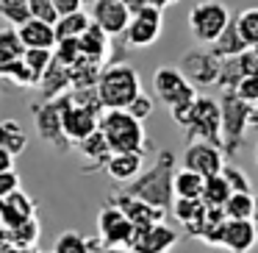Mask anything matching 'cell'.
<instances>
[{
	"label": "cell",
	"instance_id": "obj_1",
	"mask_svg": "<svg viewBox=\"0 0 258 253\" xmlns=\"http://www.w3.org/2000/svg\"><path fill=\"white\" fill-rule=\"evenodd\" d=\"M175 173H178V159H175L172 150H158L153 164L147 170H142V175L136 181H131L128 186H122L128 195H136L142 200H147L150 206L161 209H172V200H175V189H172V181H175Z\"/></svg>",
	"mask_w": 258,
	"mask_h": 253
},
{
	"label": "cell",
	"instance_id": "obj_2",
	"mask_svg": "<svg viewBox=\"0 0 258 253\" xmlns=\"http://www.w3.org/2000/svg\"><path fill=\"white\" fill-rule=\"evenodd\" d=\"M172 120L186 131V142H211V145L222 147V112H219V100L206 95H197L189 106L175 109Z\"/></svg>",
	"mask_w": 258,
	"mask_h": 253
},
{
	"label": "cell",
	"instance_id": "obj_3",
	"mask_svg": "<svg viewBox=\"0 0 258 253\" xmlns=\"http://www.w3.org/2000/svg\"><path fill=\"white\" fill-rule=\"evenodd\" d=\"M100 134L106 136L111 153H142L145 156L150 139L145 134V123L125 109H108L100 117Z\"/></svg>",
	"mask_w": 258,
	"mask_h": 253
},
{
	"label": "cell",
	"instance_id": "obj_4",
	"mask_svg": "<svg viewBox=\"0 0 258 253\" xmlns=\"http://www.w3.org/2000/svg\"><path fill=\"white\" fill-rule=\"evenodd\" d=\"M142 95V78L131 64L111 62L100 70L97 78V97L103 109H128L136 97Z\"/></svg>",
	"mask_w": 258,
	"mask_h": 253
},
{
	"label": "cell",
	"instance_id": "obj_5",
	"mask_svg": "<svg viewBox=\"0 0 258 253\" xmlns=\"http://www.w3.org/2000/svg\"><path fill=\"white\" fill-rule=\"evenodd\" d=\"M67 106H70V95L53 97V100H42V103H34V106H31L39 139L58 153L73 150V142L64 134V112H67Z\"/></svg>",
	"mask_w": 258,
	"mask_h": 253
},
{
	"label": "cell",
	"instance_id": "obj_6",
	"mask_svg": "<svg viewBox=\"0 0 258 253\" xmlns=\"http://www.w3.org/2000/svg\"><path fill=\"white\" fill-rule=\"evenodd\" d=\"M219 112H222V150L236 156L250 128L252 106L241 100L236 92H219Z\"/></svg>",
	"mask_w": 258,
	"mask_h": 253
},
{
	"label": "cell",
	"instance_id": "obj_7",
	"mask_svg": "<svg viewBox=\"0 0 258 253\" xmlns=\"http://www.w3.org/2000/svg\"><path fill=\"white\" fill-rule=\"evenodd\" d=\"M230 20H233V14L228 12L225 3H219V0H200L189 12V31L197 42L214 45L219 39V34L228 28Z\"/></svg>",
	"mask_w": 258,
	"mask_h": 253
},
{
	"label": "cell",
	"instance_id": "obj_8",
	"mask_svg": "<svg viewBox=\"0 0 258 253\" xmlns=\"http://www.w3.org/2000/svg\"><path fill=\"white\" fill-rule=\"evenodd\" d=\"M153 92L169 112L189 106L197 97V86L189 84V78L178 67H158L153 73Z\"/></svg>",
	"mask_w": 258,
	"mask_h": 253
},
{
	"label": "cell",
	"instance_id": "obj_9",
	"mask_svg": "<svg viewBox=\"0 0 258 253\" xmlns=\"http://www.w3.org/2000/svg\"><path fill=\"white\" fill-rule=\"evenodd\" d=\"M134 223L114 203H106L97 212V236H100L103 250H128L131 242H134Z\"/></svg>",
	"mask_w": 258,
	"mask_h": 253
},
{
	"label": "cell",
	"instance_id": "obj_10",
	"mask_svg": "<svg viewBox=\"0 0 258 253\" xmlns=\"http://www.w3.org/2000/svg\"><path fill=\"white\" fill-rule=\"evenodd\" d=\"M178 70L189 78V84L195 86H211L219 81V70H222V59H217L211 53V47H195V50L180 56Z\"/></svg>",
	"mask_w": 258,
	"mask_h": 253
},
{
	"label": "cell",
	"instance_id": "obj_11",
	"mask_svg": "<svg viewBox=\"0 0 258 253\" xmlns=\"http://www.w3.org/2000/svg\"><path fill=\"white\" fill-rule=\"evenodd\" d=\"M161 28H164V12L156 6H147L131 17L128 31H125L122 39L128 47H150L158 42Z\"/></svg>",
	"mask_w": 258,
	"mask_h": 253
},
{
	"label": "cell",
	"instance_id": "obj_12",
	"mask_svg": "<svg viewBox=\"0 0 258 253\" xmlns=\"http://www.w3.org/2000/svg\"><path fill=\"white\" fill-rule=\"evenodd\" d=\"M183 167L186 170H195L200 173L203 178H211V175H219L225 167V150L211 142H186V150H183Z\"/></svg>",
	"mask_w": 258,
	"mask_h": 253
},
{
	"label": "cell",
	"instance_id": "obj_13",
	"mask_svg": "<svg viewBox=\"0 0 258 253\" xmlns=\"http://www.w3.org/2000/svg\"><path fill=\"white\" fill-rule=\"evenodd\" d=\"M89 17L108 36H125L128 23H131V12L122 0H92Z\"/></svg>",
	"mask_w": 258,
	"mask_h": 253
},
{
	"label": "cell",
	"instance_id": "obj_14",
	"mask_svg": "<svg viewBox=\"0 0 258 253\" xmlns=\"http://www.w3.org/2000/svg\"><path fill=\"white\" fill-rule=\"evenodd\" d=\"M108 203H114V206L134 223V228H147V225L164 223V217H167V212L150 206L147 200H142V197H136V195H128L125 189L114 192V195L108 197Z\"/></svg>",
	"mask_w": 258,
	"mask_h": 253
},
{
	"label": "cell",
	"instance_id": "obj_15",
	"mask_svg": "<svg viewBox=\"0 0 258 253\" xmlns=\"http://www.w3.org/2000/svg\"><path fill=\"white\" fill-rule=\"evenodd\" d=\"M180 234L175 228H169L167 223H156L147 225V228H136L134 242H131L128 250L134 253H169L178 245Z\"/></svg>",
	"mask_w": 258,
	"mask_h": 253
},
{
	"label": "cell",
	"instance_id": "obj_16",
	"mask_svg": "<svg viewBox=\"0 0 258 253\" xmlns=\"http://www.w3.org/2000/svg\"><path fill=\"white\" fill-rule=\"evenodd\" d=\"M100 117H103V112L78 106V103H73V97H70V106H67V112H64V134L73 142V147L100 128Z\"/></svg>",
	"mask_w": 258,
	"mask_h": 253
},
{
	"label": "cell",
	"instance_id": "obj_17",
	"mask_svg": "<svg viewBox=\"0 0 258 253\" xmlns=\"http://www.w3.org/2000/svg\"><path fill=\"white\" fill-rule=\"evenodd\" d=\"M36 220V203L31 200V195H25L23 189H17L14 195H9L0 206V225L6 231H14L20 225Z\"/></svg>",
	"mask_w": 258,
	"mask_h": 253
},
{
	"label": "cell",
	"instance_id": "obj_18",
	"mask_svg": "<svg viewBox=\"0 0 258 253\" xmlns=\"http://www.w3.org/2000/svg\"><path fill=\"white\" fill-rule=\"evenodd\" d=\"M258 245V225L252 220H228L222 234V247L230 253H250Z\"/></svg>",
	"mask_w": 258,
	"mask_h": 253
},
{
	"label": "cell",
	"instance_id": "obj_19",
	"mask_svg": "<svg viewBox=\"0 0 258 253\" xmlns=\"http://www.w3.org/2000/svg\"><path fill=\"white\" fill-rule=\"evenodd\" d=\"M172 214L183 231L189 236H200V228H203V220L208 214V206L203 203V197H175L172 200Z\"/></svg>",
	"mask_w": 258,
	"mask_h": 253
},
{
	"label": "cell",
	"instance_id": "obj_20",
	"mask_svg": "<svg viewBox=\"0 0 258 253\" xmlns=\"http://www.w3.org/2000/svg\"><path fill=\"white\" fill-rule=\"evenodd\" d=\"M20 39H23V47L25 50H53L56 47V28L45 20H34L31 17L28 23H23L17 28Z\"/></svg>",
	"mask_w": 258,
	"mask_h": 253
},
{
	"label": "cell",
	"instance_id": "obj_21",
	"mask_svg": "<svg viewBox=\"0 0 258 253\" xmlns=\"http://www.w3.org/2000/svg\"><path fill=\"white\" fill-rule=\"evenodd\" d=\"M75 150H78V156L84 159V173H95V170H100V167L106 170L108 159H111V147H108L106 136L100 134V128H97L92 136H86L84 142H78Z\"/></svg>",
	"mask_w": 258,
	"mask_h": 253
},
{
	"label": "cell",
	"instance_id": "obj_22",
	"mask_svg": "<svg viewBox=\"0 0 258 253\" xmlns=\"http://www.w3.org/2000/svg\"><path fill=\"white\" fill-rule=\"evenodd\" d=\"M142 170H145V156L142 153H111V159L106 164L108 178L122 186H128L131 181L139 178Z\"/></svg>",
	"mask_w": 258,
	"mask_h": 253
},
{
	"label": "cell",
	"instance_id": "obj_23",
	"mask_svg": "<svg viewBox=\"0 0 258 253\" xmlns=\"http://www.w3.org/2000/svg\"><path fill=\"white\" fill-rule=\"evenodd\" d=\"M78 45H81V56L89 59V62H95V64L111 62V36L103 28H97L95 23L86 28V34L78 39Z\"/></svg>",
	"mask_w": 258,
	"mask_h": 253
},
{
	"label": "cell",
	"instance_id": "obj_24",
	"mask_svg": "<svg viewBox=\"0 0 258 253\" xmlns=\"http://www.w3.org/2000/svg\"><path fill=\"white\" fill-rule=\"evenodd\" d=\"M36 89L42 92V97H45V100H53V97L70 95V92H73L70 67H64V64H58L56 59H53L50 67H47V73L42 75V81H39V86H36Z\"/></svg>",
	"mask_w": 258,
	"mask_h": 253
},
{
	"label": "cell",
	"instance_id": "obj_25",
	"mask_svg": "<svg viewBox=\"0 0 258 253\" xmlns=\"http://www.w3.org/2000/svg\"><path fill=\"white\" fill-rule=\"evenodd\" d=\"M247 50V42L241 39L239 28H236V20H230L228 28L219 34V39L211 45V53L217 59H233V56H241Z\"/></svg>",
	"mask_w": 258,
	"mask_h": 253
},
{
	"label": "cell",
	"instance_id": "obj_26",
	"mask_svg": "<svg viewBox=\"0 0 258 253\" xmlns=\"http://www.w3.org/2000/svg\"><path fill=\"white\" fill-rule=\"evenodd\" d=\"M0 147L9 150L12 156L28 150V134H25L23 123L17 120H0Z\"/></svg>",
	"mask_w": 258,
	"mask_h": 253
},
{
	"label": "cell",
	"instance_id": "obj_27",
	"mask_svg": "<svg viewBox=\"0 0 258 253\" xmlns=\"http://www.w3.org/2000/svg\"><path fill=\"white\" fill-rule=\"evenodd\" d=\"M100 242H92L81 231H61L53 242V253H95Z\"/></svg>",
	"mask_w": 258,
	"mask_h": 253
},
{
	"label": "cell",
	"instance_id": "obj_28",
	"mask_svg": "<svg viewBox=\"0 0 258 253\" xmlns=\"http://www.w3.org/2000/svg\"><path fill=\"white\" fill-rule=\"evenodd\" d=\"M92 25V17L86 12H75V14H64L56 20V39H81L86 34V28Z\"/></svg>",
	"mask_w": 258,
	"mask_h": 253
},
{
	"label": "cell",
	"instance_id": "obj_29",
	"mask_svg": "<svg viewBox=\"0 0 258 253\" xmlns=\"http://www.w3.org/2000/svg\"><path fill=\"white\" fill-rule=\"evenodd\" d=\"M25 56L23 39H20L17 28H0V73L9 67V64L20 62Z\"/></svg>",
	"mask_w": 258,
	"mask_h": 253
},
{
	"label": "cell",
	"instance_id": "obj_30",
	"mask_svg": "<svg viewBox=\"0 0 258 253\" xmlns=\"http://www.w3.org/2000/svg\"><path fill=\"white\" fill-rule=\"evenodd\" d=\"M172 189H175V197H203V189H206V178L195 170H186L180 167L175 173V181H172Z\"/></svg>",
	"mask_w": 258,
	"mask_h": 253
},
{
	"label": "cell",
	"instance_id": "obj_31",
	"mask_svg": "<svg viewBox=\"0 0 258 253\" xmlns=\"http://www.w3.org/2000/svg\"><path fill=\"white\" fill-rule=\"evenodd\" d=\"M225 217L222 209H208L206 220H203V228H200V236L197 239L206 242V245H214V247H222V234H225Z\"/></svg>",
	"mask_w": 258,
	"mask_h": 253
},
{
	"label": "cell",
	"instance_id": "obj_32",
	"mask_svg": "<svg viewBox=\"0 0 258 253\" xmlns=\"http://www.w3.org/2000/svg\"><path fill=\"white\" fill-rule=\"evenodd\" d=\"M230 195H233V189H230L228 181L222 178V173H219V175H211V178H206V189H203V203H206L208 209H222L225 203L230 200Z\"/></svg>",
	"mask_w": 258,
	"mask_h": 253
},
{
	"label": "cell",
	"instance_id": "obj_33",
	"mask_svg": "<svg viewBox=\"0 0 258 253\" xmlns=\"http://www.w3.org/2000/svg\"><path fill=\"white\" fill-rule=\"evenodd\" d=\"M252 209H255V195H244V192H233L230 200L222 206L228 220H252Z\"/></svg>",
	"mask_w": 258,
	"mask_h": 253
},
{
	"label": "cell",
	"instance_id": "obj_34",
	"mask_svg": "<svg viewBox=\"0 0 258 253\" xmlns=\"http://www.w3.org/2000/svg\"><path fill=\"white\" fill-rule=\"evenodd\" d=\"M0 17L9 23V28H20L31 20V3L28 0H0Z\"/></svg>",
	"mask_w": 258,
	"mask_h": 253
},
{
	"label": "cell",
	"instance_id": "obj_35",
	"mask_svg": "<svg viewBox=\"0 0 258 253\" xmlns=\"http://www.w3.org/2000/svg\"><path fill=\"white\" fill-rule=\"evenodd\" d=\"M233 20H236V28H239L241 39L247 42V47H258V6L239 12Z\"/></svg>",
	"mask_w": 258,
	"mask_h": 253
},
{
	"label": "cell",
	"instance_id": "obj_36",
	"mask_svg": "<svg viewBox=\"0 0 258 253\" xmlns=\"http://www.w3.org/2000/svg\"><path fill=\"white\" fill-rule=\"evenodd\" d=\"M23 62H25V67L31 70V75L36 78V86H39L42 75L47 73V67H50V62H53V50H25Z\"/></svg>",
	"mask_w": 258,
	"mask_h": 253
},
{
	"label": "cell",
	"instance_id": "obj_37",
	"mask_svg": "<svg viewBox=\"0 0 258 253\" xmlns=\"http://www.w3.org/2000/svg\"><path fill=\"white\" fill-rule=\"evenodd\" d=\"M39 239V220H31V223L20 225V228L9 231V242L14 247H34Z\"/></svg>",
	"mask_w": 258,
	"mask_h": 253
},
{
	"label": "cell",
	"instance_id": "obj_38",
	"mask_svg": "<svg viewBox=\"0 0 258 253\" xmlns=\"http://www.w3.org/2000/svg\"><path fill=\"white\" fill-rule=\"evenodd\" d=\"M222 178L228 181V186H230L233 192H244V195H252V184H250L247 173L239 167V164L225 162V167H222Z\"/></svg>",
	"mask_w": 258,
	"mask_h": 253
},
{
	"label": "cell",
	"instance_id": "obj_39",
	"mask_svg": "<svg viewBox=\"0 0 258 253\" xmlns=\"http://www.w3.org/2000/svg\"><path fill=\"white\" fill-rule=\"evenodd\" d=\"M53 59L64 67H73L75 62L81 59V45L78 39H58L56 47H53Z\"/></svg>",
	"mask_w": 258,
	"mask_h": 253
},
{
	"label": "cell",
	"instance_id": "obj_40",
	"mask_svg": "<svg viewBox=\"0 0 258 253\" xmlns=\"http://www.w3.org/2000/svg\"><path fill=\"white\" fill-rule=\"evenodd\" d=\"M28 3H31V17L34 20H45V23L56 25L58 12L53 6V0H28Z\"/></svg>",
	"mask_w": 258,
	"mask_h": 253
},
{
	"label": "cell",
	"instance_id": "obj_41",
	"mask_svg": "<svg viewBox=\"0 0 258 253\" xmlns=\"http://www.w3.org/2000/svg\"><path fill=\"white\" fill-rule=\"evenodd\" d=\"M236 64L241 70V78H255L258 75V50L255 47H247L241 56H236Z\"/></svg>",
	"mask_w": 258,
	"mask_h": 253
},
{
	"label": "cell",
	"instance_id": "obj_42",
	"mask_svg": "<svg viewBox=\"0 0 258 253\" xmlns=\"http://www.w3.org/2000/svg\"><path fill=\"white\" fill-rule=\"evenodd\" d=\"M153 106H156V103H153V97L142 92V95L136 97V100L131 103L128 109H125V112H131V114H134L136 120H139V123H145V120H147V117H150V114H153Z\"/></svg>",
	"mask_w": 258,
	"mask_h": 253
},
{
	"label": "cell",
	"instance_id": "obj_43",
	"mask_svg": "<svg viewBox=\"0 0 258 253\" xmlns=\"http://www.w3.org/2000/svg\"><path fill=\"white\" fill-rule=\"evenodd\" d=\"M233 92H236V95H239L244 103L255 106V103H258V75H255V78H241L239 86H236Z\"/></svg>",
	"mask_w": 258,
	"mask_h": 253
},
{
	"label": "cell",
	"instance_id": "obj_44",
	"mask_svg": "<svg viewBox=\"0 0 258 253\" xmlns=\"http://www.w3.org/2000/svg\"><path fill=\"white\" fill-rule=\"evenodd\" d=\"M20 189V175L14 170H6V173H0V200H6L9 195Z\"/></svg>",
	"mask_w": 258,
	"mask_h": 253
},
{
	"label": "cell",
	"instance_id": "obj_45",
	"mask_svg": "<svg viewBox=\"0 0 258 253\" xmlns=\"http://www.w3.org/2000/svg\"><path fill=\"white\" fill-rule=\"evenodd\" d=\"M53 6H56L58 17H64V14L84 12V0H53Z\"/></svg>",
	"mask_w": 258,
	"mask_h": 253
},
{
	"label": "cell",
	"instance_id": "obj_46",
	"mask_svg": "<svg viewBox=\"0 0 258 253\" xmlns=\"http://www.w3.org/2000/svg\"><path fill=\"white\" fill-rule=\"evenodd\" d=\"M125 6H128V12H131V17H134L136 12H142V9H147V6H153L150 0H122Z\"/></svg>",
	"mask_w": 258,
	"mask_h": 253
},
{
	"label": "cell",
	"instance_id": "obj_47",
	"mask_svg": "<svg viewBox=\"0 0 258 253\" xmlns=\"http://www.w3.org/2000/svg\"><path fill=\"white\" fill-rule=\"evenodd\" d=\"M6 170H14V156L0 147V173H6Z\"/></svg>",
	"mask_w": 258,
	"mask_h": 253
},
{
	"label": "cell",
	"instance_id": "obj_48",
	"mask_svg": "<svg viewBox=\"0 0 258 253\" xmlns=\"http://www.w3.org/2000/svg\"><path fill=\"white\" fill-rule=\"evenodd\" d=\"M150 3H153V6H156V9H161V12H164V9H167V6H175L178 0H150Z\"/></svg>",
	"mask_w": 258,
	"mask_h": 253
},
{
	"label": "cell",
	"instance_id": "obj_49",
	"mask_svg": "<svg viewBox=\"0 0 258 253\" xmlns=\"http://www.w3.org/2000/svg\"><path fill=\"white\" fill-rule=\"evenodd\" d=\"M250 128H255V131H258V103L252 106V114H250Z\"/></svg>",
	"mask_w": 258,
	"mask_h": 253
},
{
	"label": "cell",
	"instance_id": "obj_50",
	"mask_svg": "<svg viewBox=\"0 0 258 253\" xmlns=\"http://www.w3.org/2000/svg\"><path fill=\"white\" fill-rule=\"evenodd\" d=\"M6 253H34V247H14V245H12Z\"/></svg>",
	"mask_w": 258,
	"mask_h": 253
},
{
	"label": "cell",
	"instance_id": "obj_51",
	"mask_svg": "<svg viewBox=\"0 0 258 253\" xmlns=\"http://www.w3.org/2000/svg\"><path fill=\"white\" fill-rule=\"evenodd\" d=\"M252 223L258 225V195H255V209H252Z\"/></svg>",
	"mask_w": 258,
	"mask_h": 253
},
{
	"label": "cell",
	"instance_id": "obj_52",
	"mask_svg": "<svg viewBox=\"0 0 258 253\" xmlns=\"http://www.w3.org/2000/svg\"><path fill=\"white\" fill-rule=\"evenodd\" d=\"M106 253H134V250H106Z\"/></svg>",
	"mask_w": 258,
	"mask_h": 253
},
{
	"label": "cell",
	"instance_id": "obj_53",
	"mask_svg": "<svg viewBox=\"0 0 258 253\" xmlns=\"http://www.w3.org/2000/svg\"><path fill=\"white\" fill-rule=\"evenodd\" d=\"M255 164H258V142H255Z\"/></svg>",
	"mask_w": 258,
	"mask_h": 253
},
{
	"label": "cell",
	"instance_id": "obj_54",
	"mask_svg": "<svg viewBox=\"0 0 258 253\" xmlns=\"http://www.w3.org/2000/svg\"><path fill=\"white\" fill-rule=\"evenodd\" d=\"M0 206H3V200H0Z\"/></svg>",
	"mask_w": 258,
	"mask_h": 253
},
{
	"label": "cell",
	"instance_id": "obj_55",
	"mask_svg": "<svg viewBox=\"0 0 258 253\" xmlns=\"http://www.w3.org/2000/svg\"><path fill=\"white\" fill-rule=\"evenodd\" d=\"M255 50H258V47H255Z\"/></svg>",
	"mask_w": 258,
	"mask_h": 253
},
{
	"label": "cell",
	"instance_id": "obj_56",
	"mask_svg": "<svg viewBox=\"0 0 258 253\" xmlns=\"http://www.w3.org/2000/svg\"><path fill=\"white\" fill-rule=\"evenodd\" d=\"M50 253H53V250H50Z\"/></svg>",
	"mask_w": 258,
	"mask_h": 253
}]
</instances>
